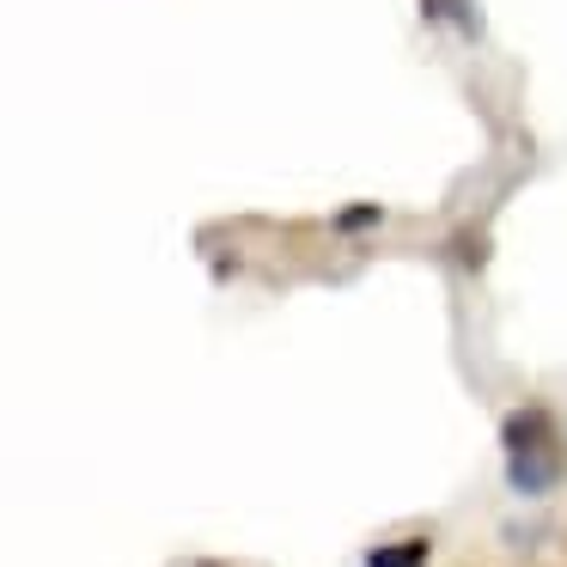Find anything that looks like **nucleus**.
Returning <instances> with one entry per match:
<instances>
[{
	"label": "nucleus",
	"instance_id": "f257e3e1",
	"mask_svg": "<svg viewBox=\"0 0 567 567\" xmlns=\"http://www.w3.org/2000/svg\"><path fill=\"white\" fill-rule=\"evenodd\" d=\"M506 482H513L518 494H549L555 482H561L567 470V452H561V427H555V415L543 403H525L506 415Z\"/></svg>",
	"mask_w": 567,
	"mask_h": 567
},
{
	"label": "nucleus",
	"instance_id": "20e7f679",
	"mask_svg": "<svg viewBox=\"0 0 567 567\" xmlns=\"http://www.w3.org/2000/svg\"><path fill=\"white\" fill-rule=\"evenodd\" d=\"M372 220H379V208H372V202H367V208H348V214H336V226H372Z\"/></svg>",
	"mask_w": 567,
	"mask_h": 567
},
{
	"label": "nucleus",
	"instance_id": "7ed1b4c3",
	"mask_svg": "<svg viewBox=\"0 0 567 567\" xmlns=\"http://www.w3.org/2000/svg\"><path fill=\"white\" fill-rule=\"evenodd\" d=\"M421 13H427V19H452V25H476V19H470V7H464V0H421Z\"/></svg>",
	"mask_w": 567,
	"mask_h": 567
},
{
	"label": "nucleus",
	"instance_id": "f03ea898",
	"mask_svg": "<svg viewBox=\"0 0 567 567\" xmlns=\"http://www.w3.org/2000/svg\"><path fill=\"white\" fill-rule=\"evenodd\" d=\"M367 567H427V537H396L367 555Z\"/></svg>",
	"mask_w": 567,
	"mask_h": 567
}]
</instances>
